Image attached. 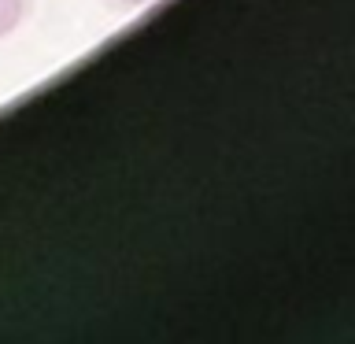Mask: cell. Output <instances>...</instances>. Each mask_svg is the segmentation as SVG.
<instances>
[{
  "mask_svg": "<svg viewBox=\"0 0 355 344\" xmlns=\"http://www.w3.org/2000/svg\"><path fill=\"white\" fill-rule=\"evenodd\" d=\"M26 15V0H0V37H8L11 30Z\"/></svg>",
  "mask_w": 355,
  "mask_h": 344,
  "instance_id": "obj_1",
  "label": "cell"
},
{
  "mask_svg": "<svg viewBox=\"0 0 355 344\" xmlns=\"http://www.w3.org/2000/svg\"><path fill=\"white\" fill-rule=\"evenodd\" d=\"M115 4H122V8H141V4H148V0H115Z\"/></svg>",
  "mask_w": 355,
  "mask_h": 344,
  "instance_id": "obj_2",
  "label": "cell"
}]
</instances>
